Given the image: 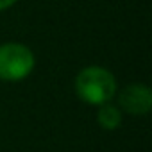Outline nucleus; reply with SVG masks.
<instances>
[{
	"instance_id": "7ed1b4c3",
	"label": "nucleus",
	"mask_w": 152,
	"mask_h": 152,
	"mask_svg": "<svg viewBox=\"0 0 152 152\" xmlns=\"http://www.w3.org/2000/svg\"><path fill=\"white\" fill-rule=\"evenodd\" d=\"M116 99L120 111L132 116H143L152 107V91L147 84L141 83L127 84L120 93H116Z\"/></svg>"
},
{
	"instance_id": "f03ea898",
	"label": "nucleus",
	"mask_w": 152,
	"mask_h": 152,
	"mask_svg": "<svg viewBox=\"0 0 152 152\" xmlns=\"http://www.w3.org/2000/svg\"><path fill=\"white\" fill-rule=\"evenodd\" d=\"M36 66L34 52L16 41L0 45V81L16 83L32 73Z\"/></svg>"
},
{
	"instance_id": "f257e3e1",
	"label": "nucleus",
	"mask_w": 152,
	"mask_h": 152,
	"mask_svg": "<svg viewBox=\"0 0 152 152\" xmlns=\"http://www.w3.org/2000/svg\"><path fill=\"white\" fill-rule=\"evenodd\" d=\"M75 95L90 106H102L113 100L116 95V79L104 66H86L83 68L73 83Z\"/></svg>"
},
{
	"instance_id": "20e7f679",
	"label": "nucleus",
	"mask_w": 152,
	"mask_h": 152,
	"mask_svg": "<svg viewBox=\"0 0 152 152\" xmlns=\"http://www.w3.org/2000/svg\"><path fill=\"white\" fill-rule=\"evenodd\" d=\"M97 122L104 131H115L122 125V111L118 106H113L111 102L99 106Z\"/></svg>"
},
{
	"instance_id": "39448f33",
	"label": "nucleus",
	"mask_w": 152,
	"mask_h": 152,
	"mask_svg": "<svg viewBox=\"0 0 152 152\" xmlns=\"http://www.w3.org/2000/svg\"><path fill=\"white\" fill-rule=\"evenodd\" d=\"M18 2V0H0V11H6V9H9L11 6H15Z\"/></svg>"
}]
</instances>
